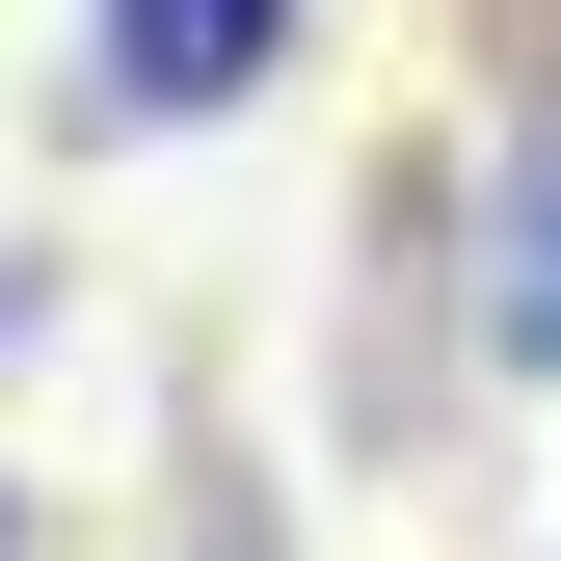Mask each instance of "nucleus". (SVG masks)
I'll use <instances>...</instances> for the list:
<instances>
[{
	"instance_id": "nucleus-1",
	"label": "nucleus",
	"mask_w": 561,
	"mask_h": 561,
	"mask_svg": "<svg viewBox=\"0 0 561 561\" xmlns=\"http://www.w3.org/2000/svg\"><path fill=\"white\" fill-rule=\"evenodd\" d=\"M321 0H81V54H54V107H81V161H161V134H215L295 81Z\"/></svg>"
},
{
	"instance_id": "nucleus-2",
	"label": "nucleus",
	"mask_w": 561,
	"mask_h": 561,
	"mask_svg": "<svg viewBox=\"0 0 561 561\" xmlns=\"http://www.w3.org/2000/svg\"><path fill=\"white\" fill-rule=\"evenodd\" d=\"M455 347H481V375H561V81L481 134V215H455Z\"/></svg>"
},
{
	"instance_id": "nucleus-3",
	"label": "nucleus",
	"mask_w": 561,
	"mask_h": 561,
	"mask_svg": "<svg viewBox=\"0 0 561 561\" xmlns=\"http://www.w3.org/2000/svg\"><path fill=\"white\" fill-rule=\"evenodd\" d=\"M27 321H54V267H27V241H0V347H27Z\"/></svg>"
},
{
	"instance_id": "nucleus-4",
	"label": "nucleus",
	"mask_w": 561,
	"mask_h": 561,
	"mask_svg": "<svg viewBox=\"0 0 561 561\" xmlns=\"http://www.w3.org/2000/svg\"><path fill=\"white\" fill-rule=\"evenodd\" d=\"M0 561H27V481H0Z\"/></svg>"
}]
</instances>
